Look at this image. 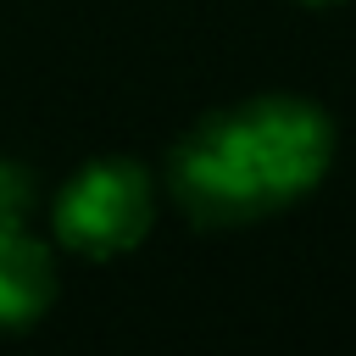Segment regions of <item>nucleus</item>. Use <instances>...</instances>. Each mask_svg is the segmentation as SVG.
Returning a JSON list of instances; mask_svg holds the SVG:
<instances>
[{
    "instance_id": "obj_1",
    "label": "nucleus",
    "mask_w": 356,
    "mask_h": 356,
    "mask_svg": "<svg viewBox=\"0 0 356 356\" xmlns=\"http://www.w3.org/2000/svg\"><path fill=\"white\" fill-rule=\"evenodd\" d=\"M334 167V117L289 89L228 100L167 156V195L195 228H256L300 206Z\"/></svg>"
},
{
    "instance_id": "obj_2",
    "label": "nucleus",
    "mask_w": 356,
    "mask_h": 356,
    "mask_svg": "<svg viewBox=\"0 0 356 356\" xmlns=\"http://www.w3.org/2000/svg\"><path fill=\"white\" fill-rule=\"evenodd\" d=\"M156 172L134 156H95L50 195V239L83 261H117L156 228Z\"/></svg>"
},
{
    "instance_id": "obj_4",
    "label": "nucleus",
    "mask_w": 356,
    "mask_h": 356,
    "mask_svg": "<svg viewBox=\"0 0 356 356\" xmlns=\"http://www.w3.org/2000/svg\"><path fill=\"white\" fill-rule=\"evenodd\" d=\"M295 6H339V0H295Z\"/></svg>"
},
{
    "instance_id": "obj_3",
    "label": "nucleus",
    "mask_w": 356,
    "mask_h": 356,
    "mask_svg": "<svg viewBox=\"0 0 356 356\" xmlns=\"http://www.w3.org/2000/svg\"><path fill=\"white\" fill-rule=\"evenodd\" d=\"M61 273H56V245L28 228L17 206H0V328H33L56 306Z\"/></svg>"
}]
</instances>
